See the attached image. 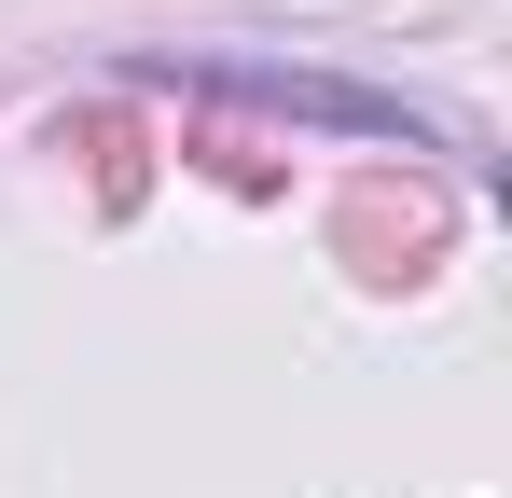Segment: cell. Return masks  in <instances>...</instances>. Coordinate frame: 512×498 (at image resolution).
<instances>
[{
  "instance_id": "6da1fadb",
  "label": "cell",
  "mask_w": 512,
  "mask_h": 498,
  "mask_svg": "<svg viewBox=\"0 0 512 498\" xmlns=\"http://www.w3.org/2000/svg\"><path fill=\"white\" fill-rule=\"evenodd\" d=\"M180 83H222V97H250V111H305V125H346V139H402V153H457L429 111L402 97H374V83H319V70H263V56H194Z\"/></svg>"
}]
</instances>
